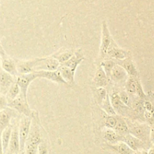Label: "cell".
<instances>
[{
  "label": "cell",
  "instance_id": "obj_26",
  "mask_svg": "<svg viewBox=\"0 0 154 154\" xmlns=\"http://www.w3.org/2000/svg\"><path fill=\"white\" fill-rule=\"evenodd\" d=\"M74 53H75V51H73L72 49L65 50V51H59V52L56 53V54H54L51 57L55 58L61 64V63H64L67 60H69L70 59V57L73 55Z\"/></svg>",
  "mask_w": 154,
  "mask_h": 154
},
{
  "label": "cell",
  "instance_id": "obj_6",
  "mask_svg": "<svg viewBox=\"0 0 154 154\" xmlns=\"http://www.w3.org/2000/svg\"><path fill=\"white\" fill-rule=\"evenodd\" d=\"M34 72L38 71H54L57 70L60 63L53 57L45 58H35Z\"/></svg>",
  "mask_w": 154,
  "mask_h": 154
},
{
  "label": "cell",
  "instance_id": "obj_28",
  "mask_svg": "<svg viewBox=\"0 0 154 154\" xmlns=\"http://www.w3.org/2000/svg\"><path fill=\"white\" fill-rule=\"evenodd\" d=\"M100 106L102 107V108L103 109V111H105V113L106 114H108V115H117L114 108H113L112 104H111V100H110V97L108 96V94L105 99V100L102 102Z\"/></svg>",
  "mask_w": 154,
  "mask_h": 154
},
{
  "label": "cell",
  "instance_id": "obj_41",
  "mask_svg": "<svg viewBox=\"0 0 154 154\" xmlns=\"http://www.w3.org/2000/svg\"><path fill=\"white\" fill-rule=\"evenodd\" d=\"M2 57L0 56V71L2 70Z\"/></svg>",
  "mask_w": 154,
  "mask_h": 154
},
{
  "label": "cell",
  "instance_id": "obj_18",
  "mask_svg": "<svg viewBox=\"0 0 154 154\" xmlns=\"http://www.w3.org/2000/svg\"><path fill=\"white\" fill-rule=\"evenodd\" d=\"M109 78H108L107 75L105 74V71L103 70L102 66H99L96 69V74H95L94 81L95 85L96 87H105L109 83Z\"/></svg>",
  "mask_w": 154,
  "mask_h": 154
},
{
  "label": "cell",
  "instance_id": "obj_23",
  "mask_svg": "<svg viewBox=\"0 0 154 154\" xmlns=\"http://www.w3.org/2000/svg\"><path fill=\"white\" fill-rule=\"evenodd\" d=\"M110 147L117 154H133L135 151L132 150L126 143L120 141L114 144H109Z\"/></svg>",
  "mask_w": 154,
  "mask_h": 154
},
{
  "label": "cell",
  "instance_id": "obj_11",
  "mask_svg": "<svg viewBox=\"0 0 154 154\" xmlns=\"http://www.w3.org/2000/svg\"><path fill=\"white\" fill-rule=\"evenodd\" d=\"M20 151V147L18 127L15 126V127H14V129H12L8 148L5 154H18Z\"/></svg>",
  "mask_w": 154,
  "mask_h": 154
},
{
  "label": "cell",
  "instance_id": "obj_8",
  "mask_svg": "<svg viewBox=\"0 0 154 154\" xmlns=\"http://www.w3.org/2000/svg\"><path fill=\"white\" fill-rule=\"evenodd\" d=\"M129 56H130L129 52H128L126 50L119 48L115 42L112 39L111 45L108 49L107 57H109L110 59H114L116 60H122L127 58Z\"/></svg>",
  "mask_w": 154,
  "mask_h": 154
},
{
  "label": "cell",
  "instance_id": "obj_10",
  "mask_svg": "<svg viewBox=\"0 0 154 154\" xmlns=\"http://www.w3.org/2000/svg\"><path fill=\"white\" fill-rule=\"evenodd\" d=\"M16 113V111L9 107L0 111V134L10 125L11 120L13 117H17Z\"/></svg>",
  "mask_w": 154,
  "mask_h": 154
},
{
  "label": "cell",
  "instance_id": "obj_39",
  "mask_svg": "<svg viewBox=\"0 0 154 154\" xmlns=\"http://www.w3.org/2000/svg\"><path fill=\"white\" fill-rule=\"evenodd\" d=\"M1 135L2 134H0V154H4V152H3V148H2V144Z\"/></svg>",
  "mask_w": 154,
  "mask_h": 154
},
{
  "label": "cell",
  "instance_id": "obj_9",
  "mask_svg": "<svg viewBox=\"0 0 154 154\" xmlns=\"http://www.w3.org/2000/svg\"><path fill=\"white\" fill-rule=\"evenodd\" d=\"M121 141L126 143L132 150L134 151H138L141 150H147L150 148L145 143L143 142L141 140L138 139V138L135 137L134 135H131L130 133L127 134L125 136L122 137Z\"/></svg>",
  "mask_w": 154,
  "mask_h": 154
},
{
  "label": "cell",
  "instance_id": "obj_25",
  "mask_svg": "<svg viewBox=\"0 0 154 154\" xmlns=\"http://www.w3.org/2000/svg\"><path fill=\"white\" fill-rule=\"evenodd\" d=\"M12 132V127L9 125L8 127H6L4 130L2 131L1 135V139H2V148L4 154L6 153L8 148L9 141H10L11 135Z\"/></svg>",
  "mask_w": 154,
  "mask_h": 154
},
{
  "label": "cell",
  "instance_id": "obj_21",
  "mask_svg": "<svg viewBox=\"0 0 154 154\" xmlns=\"http://www.w3.org/2000/svg\"><path fill=\"white\" fill-rule=\"evenodd\" d=\"M117 121L115 127L114 128V131L120 135V137H123L129 133V126H128L127 122L125 120L123 117H121L120 115H117Z\"/></svg>",
  "mask_w": 154,
  "mask_h": 154
},
{
  "label": "cell",
  "instance_id": "obj_24",
  "mask_svg": "<svg viewBox=\"0 0 154 154\" xmlns=\"http://www.w3.org/2000/svg\"><path fill=\"white\" fill-rule=\"evenodd\" d=\"M138 78L129 76L126 82H125L126 83V84H125L126 91L130 96H136V86Z\"/></svg>",
  "mask_w": 154,
  "mask_h": 154
},
{
  "label": "cell",
  "instance_id": "obj_29",
  "mask_svg": "<svg viewBox=\"0 0 154 154\" xmlns=\"http://www.w3.org/2000/svg\"><path fill=\"white\" fill-rule=\"evenodd\" d=\"M117 64L116 62L114 60H111V59H108V60H104L101 63V66L102 67L103 70L105 71V74L107 75L108 78L110 79V75H111V72L112 69L114 68V66Z\"/></svg>",
  "mask_w": 154,
  "mask_h": 154
},
{
  "label": "cell",
  "instance_id": "obj_14",
  "mask_svg": "<svg viewBox=\"0 0 154 154\" xmlns=\"http://www.w3.org/2000/svg\"><path fill=\"white\" fill-rule=\"evenodd\" d=\"M15 82V77L5 71H0V93L5 95L8 90Z\"/></svg>",
  "mask_w": 154,
  "mask_h": 154
},
{
  "label": "cell",
  "instance_id": "obj_33",
  "mask_svg": "<svg viewBox=\"0 0 154 154\" xmlns=\"http://www.w3.org/2000/svg\"><path fill=\"white\" fill-rule=\"evenodd\" d=\"M136 96L139 97L140 99H144L147 96V95L144 93V90H143L142 86H141V82L139 81V78L137 80V86H136Z\"/></svg>",
  "mask_w": 154,
  "mask_h": 154
},
{
  "label": "cell",
  "instance_id": "obj_3",
  "mask_svg": "<svg viewBox=\"0 0 154 154\" xmlns=\"http://www.w3.org/2000/svg\"><path fill=\"white\" fill-rule=\"evenodd\" d=\"M109 97L113 108L117 114L123 117H131L135 114V111H132L130 107L127 106L121 102L119 97L118 93L113 92L111 96H109Z\"/></svg>",
  "mask_w": 154,
  "mask_h": 154
},
{
  "label": "cell",
  "instance_id": "obj_1",
  "mask_svg": "<svg viewBox=\"0 0 154 154\" xmlns=\"http://www.w3.org/2000/svg\"><path fill=\"white\" fill-rule=\"evenodd\" d=\"M126 122L129 126V133L141 140L150 147L152 144L150 140V127L148 123H140L129 120H126Z\"/></svg>",
  "mask_w": 154,
  "mask_h": 154
},
{
  "label": "cell",
  "instance_id": "obj_16",
  "mask_svg": "<svg viewBox=\"0 0 154 154\" xmlns=\"http://www.w3.org/2000/svg\"><path fill=\"white\" fill-rule=\"evenodd\" d=\"M83 60H84V54H83L82 51L79 49L75 51L74 54L70 57L69 60H67L66 63H61V64H63L67 67L70 68L72 71L75 72L78 66L82 63Z\"/></svg>",
  "mask_w": 154,
  "mask_h": 154
},
{
  "label": "cell",
  "instance_id": "obj_12",
  "mask_svg": "<svg viewBox=\"0 0 154 154\" xmlns=\"http://www.w3.org/2000/svg\"><path fill=\"white\" fill-rule=\"evenodd\" d=\"M38 75V78H45L48 79L49 81L55 82L57 84H67V83L63 79V78L60 75V72L57 70L54 71H38L35 72Z\"/></svg>",
  "mask_w": 154,
  "mask_h": 154
},
{
  "label": "cell",
  "instance_id": "obj_13",
  "mask_svg": "<svg viewBox=\"0 0 154 154\" xmlns=\"http://www.w3.org/2000/svg\"><path fill=\"white\" fill-rule=\"evenodd\" d=\"M128 77L129 75L126 70L121 66L116 64L111 70L110 79L115 83H123L126 82Z\"/></svg>",
  "mask_w": 154,
  "mask_h": 154
},
{
  "label": "cell",
  "instance_id": "obj_37",
  "mask_svg": "<svg viewBox=\"0 0 154 154\" xmlns=\"http://www.w3.org/2000/svg\"><path fill=\"white\" fill-rule=\"evenodd\" d=\"M0 56H1L2 57H5L7 56L5 54V51L4 48H3V47L2 46L1 44H0Z\"/></svg>",
  "mask_w": 154,
  "mask_h": 154
},
{
  "label": "cell",
  "instance_id": "obj_17",
  "mask_svg": "<svg viewBox=\"0 0 154 154\" xmlns=\"http://www.w3.org/2000/svg\"><path fill=\"white\" fill-rule=\"evenodd\" d=\"M57 71L60 72L61 77L67 83V84L71 85V84H73L75 83V72L72 71L70 68L67 67L63 64H60L57 69Z\"/></svg>",
  "mask_w": 154,
  "mask_h": 154
},
{
  "label": "cell",
  "instance_id": "obj_42",
  "mask_svg": "<svg viewBox=\"0 0 154 154\" xmlns=\"http://www.w3.org/2000/svg\"><path fill=\"white\" fill-rule=\"evenodd\" d=\"M133 154H141V150H138V151H135Z\"/></svg>",
  "mask_w": 154,
  "mask_h": 154
},
{
  "label": "cell",
  "instance_id": "obj_36",
  "mask_svg": "<svg viewBox=\"0 0 154 154\" xmlns=\"http://www.w3.org/2000/svg\"><path fill=\"white\" fill-rule=\"evenodd\" d=\"M150 140L151 144H154V123L152 125H150Z\"/></svg>",
  "mask_w": 154,
  "mask_h": 154
},
{
  "label": "cell",
  "instance_id": "obj_15",
  "mask_svg": "<svg viewBox=\"0 0 154 154\" xmlns=\"http://www.w3.org/2000/svg\"><path fill=\"white\" fill-rule=\"evenodd\" d=\"M117 63L115 61L116 63L120 65V66H121L122 67L126 70V72H127L129 76L138 78V69H137L135 63H134V62L132 61V59L130 58V57H127V58L124 59V60H117Z\"/></svg>",
  "mask_w": 154,
  "mask_h": 154
},
{
  "label": "cell",
  "instance_id": "obj_7",
  "mask_svg": "<svg viewBox=\"0 0 154 154\" xmlns=\"http://www.w3.org/2000/svg\"><path fill=\"white\" fill-rule=\"evenodd\" d=\"M112 39L106 21L104 20L102 25V38H101V45L99 49V55L102 60L105 59V57H107L108 49L111 45Z\"/></svg>",
  "mask_w": 154,
  "mask_h": 154
},
{
  "label": "cell",
  "instance_id": "obj_35",
  "mask_svg": "<svg viewBox=\"0 0 154 154\" xmlns=\"http://www.w3.org/2000/svg\"><path fill=\"white\" fill-rule=\"evenodd\" d=\"M48 147L45 142H42L39 144L38 147V154H48Z\"/></svg>",
  "mask_w": 154,
  "mask_h": 154
},
{
  "label": "cell",
  "instance_id": "obj_40",
  "mask_svg": "<svg viewBox=\"0 0 154 154\" xmlns=\"http://www.w3.org/2000/svg\"><path fill=\"white\" fill-rule=\"evenodd\" d=\"M141 154H148V153H147V150H141Z\"/></svg>",
  "mask_w": 154,
  "mask_h": 154
},
{
  "label": "cell",
  "instance_id": "obj_4",
  "mask_svg": "<svg viewBox=\"0 0 154 154\" xmlns=\"http://www.w3.org/2000/svg\"><path fill=\"white\" fill-rule=\"evenodd\" d=\"M32 119V117H27V116L23 115L22 118L20 121L19 126H18V133H19L20 150H24L26 141L30 132Z\"/></svg>",
  "mask_w": 154,
  "mask_h": 154
},
{
  "label": "cell",
  "instance_id": "obj_19",
  "mask_svg": "<svg viewBox=\"0 0 154 154\" xmlns=\"http://www.w3.org/2000/svg\"><path fill=\"white\" fill-rule=\"evenodd\" d=\"M2 69L10 75H13L14 77H16L18 75L17 63L12 59L8 57L7 56L2 57Z\"/></svg>",
  "mask_w": 154,
  "mask_h": 154
},
{
  "label": "cell",
  "instance_id": "obj_43",
  "mask_svg": "<svg viewBox=\"0 0 154 154\" xmlns=\"http://www.w3.org/2000/svg\"><path fill=\"white\" fill-rule=\"evenodd\" d=\"M18 154H25V152H24V150H20Z\"/></svg>",
  "mask_w": 154,
  "mask_h": 154
},
{
  "label": "cell",
  "instance_id": "obj_31",
  "mask_svg": "<svg viewBox=\"0 0 154 154\" xmlns=\"http://www.w3.org/2000/svg\"><path fill=\"white\" fill-rule=\"evenodd\" d=\"M117 115H108V114H107V117L105 118V127L114 129L117 124Z\"/></svg>",
  "mask_w": 154,
  "mask_h": 154
},
{
  "label": "cell",
  "instance_id": "obj_22",
  "mask_svg": "<svg viewBox=\"0 0 154 154\" xmlns=\"http://www.w3.org/2000/svg\"><path fill=\"white\" fill-rule=\"evenodd\" d=\"M104 139L106 140L110 144H114L121 141V137L114 131V129L105 128L102 132Z\"/></svg>",
  "mask_w": 154,
  "mask_h": 154
},
{
  "label": "cell",
  "instance_id": "obj_34",
  "mask_svg": "<svg viewBox=\"0 0 154 154\" xmlns=\"http://www.w3.org/2000/svg\"><path fill=\"white\" fill-rule=\"evenodd\" d=\"M8 104V102L5 95L0 93V111L7 108Z\"/></svg>",
  "mask_w": 154,
  "mask_h": 154
},
{
  "label": "cell",
  "instance_id": "obj_20",
  "mask_svg": "<svg viewBox=\"0 0 154 154\" xmlns=\"http://www.w3.org/2000/svg\"><path fill=\"white\" fill-rule=\"evenodd\" d=\"M35 59L26 61H20L17 63V69L18 75L22 74H28L34 72L35 64Z\"/></svg>",
  "mask_w": 154,
  "mask_h": 154
},
{
  "label": "cell",
  "instance_id": "obj_38",
  "mask_svg": "<svg viewBox=\"0 0 154 154\" xmlns=\"http://www.w3.org/2000/svg\"><path fill=\"white\" fill-rule=\"evenodd\" d=\"M147 153H148V154H154V144H153L152 146H150Z\"/></svg>",
  "mask_w": 154,
  "mask_h": 154
},
{
  "label": "cell",
  "instance_id": "obj_30",
  "mask_svg": "<svg viewBox=\"0 0 154 154\" xmlns=\"http://www.w3.org/2000/svg\"><path fill=\"white\" fill-rule=\"evenodd\" d=\"M96 100H97V102L99 105L102 104V102L105 100L106 96H108L106 90H105L104 87H97V88H96Z\"/></svg>",
  "mask_w": 154,
  "mask_h": 154
},
{
  "label": "cell",
  "instance_id": "obj_2",
  "mask_svg": "<svg viewBox=\"0 0 154 154\" xmlns=\"http://www.w3.org/2000/svg\"><path fill=\"white\" fill-rule=\"evenodd\" d=\"M8 107L12 108L17 112L23 114V116L27 117H32L33 112L29 108L28 102H27V98H25L23 95L20 93L19 96L15 98L11 102H8Z\"/></svg>",
  "mask_w": 154,
  "mask_h": 154
},
{
  "label": "cell",
  "instance_id": "obj_32",
  "mask_svg": "<svg viewBox=\"0 0 154 154\" xmlns=\"http://www.w3.org/2000/svg\"><path fill=\"white\" fill-rule=\"evenodd\" d=\"M118 95L121 102H123V104H125L126 105H127V106L130 107L131 108L132 99H131V96L127 93V92H126V90H122V91H120V93H118Z\"/></svg>",
  "mask_w": 154,
  "mask_h": 154
},
{
  "label": "cell",
  "instance_id": "obj_5",
  "mask_svg": "<svg viewBox=\"0 0 154 154\" xmlns=\"http://www.w3.org/2000/svg\"><path fill=\"white\" fill-rule=\"evenodd\" d=\"M36 78H38V75L35 72L28 74H22V75L19 74L15 77V83H17L19 86L20 89V93L23 95L25 98H27V92L30 84Z\"/></svg>",
  "mask_w": 154,
  "mask_h": 154
},
{
  "label": "cell",
  "instance_id": "obj_27",
  "mask_svg": "<svg viewBox=\"0 0 154 154\" xmlns=\"http://www.w3.org/2000/svg\"><path fill=\"white\" fill-rule=\"evenodd\" d=\"M20 93V89L17 84L14 82L11 86L10 88L8 90L7 93H5V96L7 98L8 102H11L12 100H14L15 98H17L19 96Z\"/></svg>",
  "mask_w": 154,
  "mask_h": 154
}]
</instances>
